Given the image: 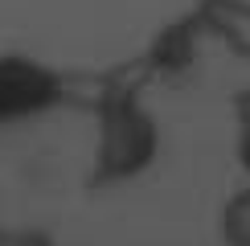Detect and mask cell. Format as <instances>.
Segmentation results:
<instances>
[{
	"mask_svg": "<svg viewBox=\"0 0 250 246\" xmlns=\"http://www.w3.org/2000/svg\"><path fill=\"white\" fill-rule=\"evenodd\" d=\"M234 234H238V238H242V242L250 246V197H246V201L234 209Z\"/></svg>",
	"mask_w": 250,
	"mask_h": 246,
	"instance_id": "1",
	"label": "cell"
}]
</instances>
